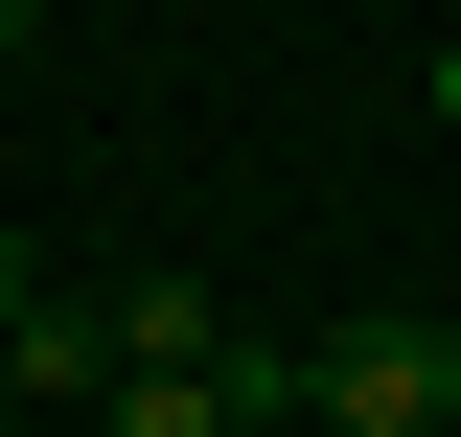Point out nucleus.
Here are the masks:
<instances>
[{"label": "nucleus", "instance_id": "obj_3", "mask_svg": "<svg viewBox=\"0 0 461 437\" xmlns=\"http://www.w3.org/2000/svg\"><path fill=\"white\" fill-rule=\"evenodd\" d=\"M115 369H230V323H208V276H139V299H115Z\"/></svg>", "mask_w": 461, "mask_h": 437}, {"label": "nucleus", "instance_id": "obj_2", "mask_svg": "<svg viewBox=\"0 0 461 437\" xmlns=\"http://www.w3.org/2000/svg\"><path fill=\"white\" fill-rule=\"evenodd\" d=\"M23 391H47V415H115V299H47V323H23Z\"/></svg>", "mask_w": 461, "mask_h": 437}, {"label": "nucleus", "instance_id": "obj_6", "mask_svg": "<svg viewBox=\"0 0 461 437\" xmlns=\"http://www.w3.org/2000/svg\"><path fill=\"white\" fill-rule=\"evenodd\" d=\"M438 415H461V299H438Z\"/></svg>", "mask_w": 461, "mask_h": 437}, {"label": "nucleus", "instance_id": "obj_4", "mask_svg": "<svg viewBox=\"0 0 461 437\" xmlns=\"http://www.w3.org/2000/svg\"><path fill=\"white\" fill-rule=\"evenodd\" d=\"M93 437H254V415H230V369H115Z\"/></svg>", "mask_w": 461, "mask_h": 437}, {"label": "nucleus", "instance_id": "obj_5", "mask_svg": "<svg viewBox=\"0 0 461 437\" xmlns=\"http://www.w3.org/2000/svg\"><path fill=\"white\" fill-rule=\"evenodd\" d=\"M415 93H438V138H461V47H438V69H415Z\"/></svg>", "mask_w": 461, "mask_h": 437}, {"label": "nucleus", "instance_id": "obj_1", "mask_svg": "<svg viewBox=\"0 0 461 437\" xmlns=\"http://www.w3.org/2000/svg\"><path fill=\"white\" fill-rule=\"evenodd\" d=\"M300 415H323V437H461L438 415V299H369V323L300 369Z\"/></svg>", "mask_w": 461, "mask_h": 437}]
</instances>
